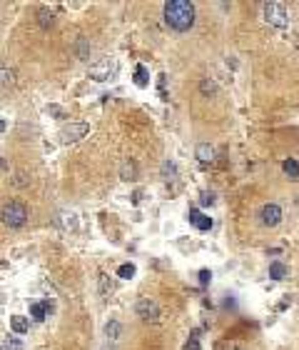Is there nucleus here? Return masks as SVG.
Returning a JSON list of instances; mask_svg holds the SVG:
<instances>
[{
	"label": "nucleus",
	"instance_id": "f257e3e1",
	"mask_svg": "<svg viewBox=\"0 0 299 350\" xmlns=\"http://www.w3.org/2000/svg\"><path fill=\"white\" fill-rule=\"evenodd\" d=\"M162 15L172 30L185 33L195 25V5L189 0H167L162 5Z\"/></svg>",
	"mask_w": 299,
	"mask_h": 350
},
{
	"label": "nucleus",
	"instance_id": "f03ea898",
	"mask_svg": "<svg viewBox=\"0 0 299 350\" xmlns=\"http://www.w3.org/2000/svg\"><path fill=\"white\" fill-rule=\"evenodd\" d=\"M25 220H28V208L18 200H13L3 208V223L8 228H20V225H25Z\"/></svg>",
	"mask_w": 299,
	"mask_h": 350
},
{
	"label": "nucleus",
	"instance_id": "7ed1b4c3",
	"mask_svg": "<svg viewBox=\"0 0 299 350\" xmlns=\"http://www.w3.org/2000/svg\"><path fill=\"white\" fill-rule=\"evenodd\" d=\"M262 13H264V20L269 23V25H277L282 28L284 23H287V10H284V5L282 3H264L262 5Z\"/></svg>",
	"mask_w": 299,
	"mask_h": 350
},
{
	"label": "nucleus",
	"instance_id": "20e7f679",
	"mask_svg": "<svg viewBox=\"0 0 299 350\" xmlns=\"http://www.w3.org/2000/svg\"><path fill=\"white\" fill-rule=\"evenodd\" d=\"M260 223L264 225V228H274V225H280L282 223V208L277 205V203H267V205H262Z\"/></svg>",
	"mask_w": 299,
	"mask_h": 350
},
{
	"label": "nucleus",
	"instance_id": "39448f33",
	"mask_svg": "<svg viewBox=\"0 0 299 350\" xmlns=\"http://www.w3.org/2000/svg\"><path fill=\"white\" fill-rule=\"evenodd\" d=\"M88 130H90V125L88 123H73V125H65L62 130H60V140L68 145V143H77L80 138L88 135Z\"/></svg>",
	"mask_w": 299,
	"mask_h": 350
},
{
	"label": "nucleus",
	"instance_id": "423d86ee",
	"mask_svg": "<svg viewBox=\"0 0 299 350\" xmlns=\"http://www.w3.org/2000/svg\"><path fill=\"white\" fill-rule=\"evenodd\" d=\"M137 315H140L142 320H157V318H160V305H157L155 300H150V298H142V300L137 303Z\"/></svg>",
	"mask_w": 299,
	"mask_h": 350
},
{
	"label": "nucleus",
	"instance_id": "0eeeda50",
	"mask_svg": "<svg viewBox=\"0 0 299 350\" xmlns=\"http://www.w3.org/2000/svg\"><path fill=\"white\" fill-rule=\"evenodd\" d=\"M50 313H53V303H50V300H40V303H33V305H30V315H33V320H37V323H42Z\"/></svg>",
	"mask_w": 299,
	"mask_h": 350
},
{
	"label": "nucleus",
	"instance_id": "6e6552de",
	"mask_svg": "<svg viewBox=\"0 0 299 350\" xmlns=\"http://www.w3.org/2000/svg\"><path fill=\"white\" fill-rule=\"evenodd\" d=\"M189 223H192L197 230H209V228H212V218L205 213H200V210H189Z\"/></svg>",
	"mask_w": 299,
	"mask_h": 350
},
{
	"label": "nucleus",
	"instance_id": "1a4fd4ad",
	"mask_svg": "<svg viewBox=\"0 0 299 350\" xmlns=\"http://www.w3.org/2000/svg\"><path fill=\"white\" fill-rule=\"evenodd\" d=\"M28 328H30V320H28L25 315H13V318H10V330H13V333L25 335V333H28Z\"/></svg>",
	"mask_w": 299,
	"mask_h": 350
},
{
	"label": "nucleus",
	"instance_id": "9d476101",
	"mask_svg": "<svg viewBox=\"0 0 299 350\" xmlns=\"http://www.w3.org/2000/svg\"><path fill=\"white\" fill-rule=\"evenodd\" d=\"M195 155H197V160H202V163H212V160H215V148H212L209 143H200L197 150H195Z\"/></svg>",
	"mask_w": 299,
	"mask_h": 350
},
{
	"label": "nucleus",
	"instance_id": "9b49d317",
	"mask_svg": "<svg viewBox=\"0 0 299 350\" xmlns=\"http://www.w3.org/2000/svg\"><path fill=\"white\" fill-rule=\"evenodd\" d=\"M269 278H272V280H284V278H287V265L280 263V260H274V263L269 265Z\"/></svg>",
	"mask_w": 299,
	"mask_h": 350
},
{
	"label": "nucleus",
	"instance_id": "f8f14e48",
	"mask_svg": "<svg viewBox=\"0 0 299 350\" xmlns=\"http://www.w3.org/2000/svg\"><path fill=\"white\" fill-rule=\"evenodd\" d=\"M282 170L289 175L292 180H297V178H299V163H297V160H292V158H287V160L282 163Z\"/></svg>",
	"mask_w": 299,
	"mask_h": 350
},
{
	"label": "nucleus",
	"instance_id": "ddd939ff",
	"mask_svg": "<svg viewBox=\"0 0 299 350\" xmlns=\"http://www.w3.org/2000/svg\"><path fill=\"white\" fill-rule=\"evenodd\" d=\"M147 70H145V65H137V70H135V85L137 88H147Z\"/></svg>",
	"mask_w": 299,
	"mask_h": 350
},
{
	"label": "nucleus",
	"instance_id": "4468645a",
	"mask_svg": "<svg viewBox=\"0 0 299 350\" xmlns=\"http://www.w3.org/2000/svg\"><path fill=\"white\" fill-rule=\"evenodd\" d=\"M120 333H122V325H120L117 320H110V323L105 325V335H108V338H112V340H117V338H120Z\"/></svg>",
	"mask_w": 299,
	"mask_h": 350
},
{
	"label": "nucleus",
	"instance_id": "2eb2a0df",
	"mask_svg": "<svg viewBox=\"0 0 299 350\" xmlns=\"http://www.w3.org/2000/svg\"><path fill=\"white\" fill-rule=\"evenodd\" d=\"M135 265H132V263H125V265H120V268H117V275H120V278H122V280H130V278H135Z\"/></svg>",
	"mask_w": 299,
	"mask_h": 350
},
{
	"label": "nucleus",
	"instance_id": "dca6fc26",
	"mask_svg": "<svg viewBox=\"0 0 299 350\" xmlns=\"http://www.w3.org/2000/svg\"><path fill=\"white\" fill-rule=\"evenodd\" d=\"M3 350H23V340H18V338H5Z\"/></svg>",
	"mask_w": 299,
	"mask_h": 350
},
{
	"label": "nucleus",
	"instance_id": "f3484780",
	"mask_svg": "<svg viewBox=\"0 0 299 350\" xmlns=\"http://www.w3.org/2000/svg\"><path fill=\"white\" fill-rule=\"evenodd\" d=\"M37 18H40V25H42V28H50V25H53V13H48V10H40Z\"/></svg>",
	"mask_w": 299,
	"mask_h": 350
},
{
	"label": "nucleus",
	"instance_id": "a211bd4d",
	"mask_svg": "<svg viewBox=\"0 0 299 350\" xmlns=\"http://www.w3.org/2000/svg\"><path fill=\"white\" fill-rule=\"evenodd\" d=\"M132 175H135V165H132V163H125V165H122V180H132Z\"/></svg>",
	"mask_w": 299,
	"mask_h": 350
},
{
	"label": "nucleus",
	"instance_id": "6ab92c4d",
	"mask_svg": "<svg viewBox=\"0 0 299 350\" xmlns=\"http://www.w3.org/2000/svg\"><path fill=\"white\" fill-rule=\"evenodd\" d=\"M182 350H202V345H200V340H197V338H189L185 345H182Z\"/></svg>",
	"mask_w": 299,
	"mask_h": 350
},
{
	"label": "nucleus",
	"instance_id": "aec40b11",
	"mask_svg": "<svg viewBox=\"0 0 299 350\" xmlns=\"http://www.w3.org/2000/svg\"><path fill=\"white\" fill-rule=\"evenodd\" d=\"M175 173H177V168H175L172 163H162V175H169V180H172Z\"/></svg>",
	"mask_w": 299,
	"mask_h": 350
},
{
	"label": "nucleus",
	"instance_id": "412c9836",
	"mask_svg": "<svg viewBox=\"0 0 299 350\" xmlns=\"http://www.w3.org/2000/svg\"><path fill=\"white\" fill-rule=\"evenodd\" d=\"M215 203V195L212 193H202L200 195V205H212Z\"/></svg>",
	"mask_w": 299,
	"mask_h": 350
},
{
	"label": "nucleus",
	"instance_id": "4be33fe9",
	"mask_svg": "<svg viewBox=\"0 0 299 350\" xmlns=\"http://www.w3.org/2000/svg\"><path fill=\"white\" fill-rule=\"evenodd\" d=\"M209 278H212V273L207 270V268H205V270H200V285H202V288L209 283Z\"/></svg>",
	"mask_w": 299,
	"mask_h": 350
},
{
	"label": "nucleus",
	"instance_id": "5701e85b",
	"mask_svg": "<svg viewBox=\"0 0 299 350\" xmlns=\"http://www.w3.org/2000/svg\"><path fill=\"white\" fill-rule=\"evenodd\" d=\"M200 88H202V93H215V85H212L209 80H202V85H200Z\"/></svg>",
	"mask_w": 299,
	"mask_h": 350
}]
</instances>
